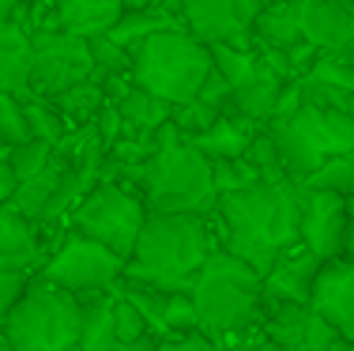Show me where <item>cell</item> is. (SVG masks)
Instances as JSON below:
<instances>
[{
    "label": "cell",
    "mask_w": 354,
    "mask_h": 351,
    "mask_svg": "<svg viewBox=\"0 0 354 351\" xmlns=\"http://www.w3.org/2000/svg\"><path fill=\"white\" fill-rule=\"evenodd\" d=\"M301 200L306 186L298 181H257L241 193L215 200V219L223 223V249L245 261L252 272L268 276L283 253H290L298 242Z\"/></svg>",
    "instance_id": "obj_1"
},
{
    "label": "cell",
    "mask_w": 354,
    "mask_h": 351,
    "mask_svg": "<svg viewBox=\"0 0 354 351\" xmlns=\"http://www.w3.org/2000/svg\"><path fill=\"white\" fill-rule=\"evenodd\" d=\"M215 238L207 227V215L189 212H147L136 249L124 261L121 280H136L143 287L189 295L196 272L215 253Z\"/></svg>",
    "instance_id": "obj_2"
},
{
    "label": "cell",
    "mask_w": 354,
    "mask_h": 351,
    "mask_svg": "<svg viewBox=\"0 0 354 351\" xmlns=\"http://www.w3.org/2000/svg\"><path fill=\"white\" fill-rule=\"evenodd\" d=\"M117 170H121V186H136L147 212H215L212 159L200 155L174 125L158 129V152L143 166H117Z\"/></svg>",
    "instance_id": "obj_3"
},
{
    "label": "cell",
    "mask_w": 354,
    "mask_h": 351,
    "mask_svg": "<svg viewBox=\"0 0 354 351\" xmlns=\"http://www.w3.org/2000/svg\"><path fill=\"white\" fill-rule=\"evenodd\" d=\"M192 306H196V329L212 336L218 348L223 340L260 329L264 317V276L252 272L226 249H215L196 272L192 283Z\"/></svg>",
    "instance_id": "obj_4"
},
{
    "label": "cell",
    "mask_w": 354,
    "mask_h": 351,
    "mask_svg": "<svg viewBox=\"0 0 354 351\" xmlns=\"http://www.w3.org/2000/svg\"><path fill=\"white\" fill-rule=\"evenodd\" d=\"M207 76H212V53L185 27L151 35L132 49V83L166 98L170 106L192 102Z\"/></svg>",
    "instance_id": "obj_5"
},
{
    "label": "cell",
    "mask_w": 354,
    "mask_h": 351,
    "mask_svg": "<svg viewBox=\"0 0 354 351\" xmlns=\"http://www.w3.org/2000/svg\"><path fill=\"white\" fill-rule=\"evenodd\" d=\"M80 298L35 276L15 310L8 314L0 340L12 351H68L80 344Z\"/></svg>",
    "instance_id": "obj_6"
},
{
    "label": "cell",
    "mask_w": 354,
    "mask_h": 351,
    "mask_svg": "<svg viewBox=\"0 0 354 351\" xmlns=\"http://www.w3.org/2000/svg\"><path fill=\"white\" fill-rule=\"evenodd\" d=\"M147 219V204L136 189L121 186V181H98L87 197L80 200V208L68 215L72 234L98 242V246L113 249L121 261H129L136 238Z\"/></svg>",
    "instance_id": "obj_7"
},
{
    "label": "cell",
    "mask_w": 354,
    "mask_h": 351,
    "mask_svg": "<svg viewBox=\"0 0 354 351\" xmlns=\"http://www.w3.org/2000/svg\"><path fill=\"white\" fill-rule=\"evenodd\" d=\"M87 80H95V61H91L87 38L57 27L30 30V95L57 98L61 91Z\"/></svg>",
    "instance_id": "obj_8"
},
{
    "label": "cell",
    "mask_w": 354,
    "mask_h": 351,
    "mask_svg": "<svg viewBox=\"0 0 354 351\" xmlns=\"http://www.w3.org/2000/svg\"><path fill=\"white\" fill-rule=\"evenodd\" d=\"M124 276V261L113 249L98 246V242L83 238V234H68L64 246L41 264V280L57 283L61 291H68L75 298L91 295H109Z\"/></svg>",
    "instance_id": "obj_9"
},
{
    "label": "cell",
    "mask_w": 354,
    "mask_h": 351,
    "mask_svg": "<svg viewBox=\"0 0 354 351\" xmlns=\"http://www.w3.org/2000/svg\"><path fill=\"white\" fill-rule=\"evenodd\" d=\"M268 0H181V27L204 46L245 42Z\"/></svg>",
    "instance_id": "obj_10"
},
{
    "label": "cell",
    "mask_w": 354,
    "mask_h": 351,
    "mask_svg": "<svg viewBox=\"0 0 354 351\" xmlns=\"http://www.w3.org/2000/svg\"><path fill=\"white\" fill-rule=\"evenodd\" d=\"M347 219H351V200L328 189H306L301 200V223L298 242L320 261H339L343 242H347Z\"/></svg>",
    "instance_id": "obj_11"
},
{
    "label": "cell",
    "mask_w": 354,
    "mask_h": 351,
    "mask_svg": "<svg viewBox=\"0 0 354 351\" xmlns=\"http://www.w3.org/2000/svg\"><path fill=\"white\" fill-rule=\"evenodd\" d=\"M260 332L286 351H332L339 340V332L309 303H264Z\"/></svg>",
    "instance_id": "obj_12"
},
{
    "label": "cell",
    "mask_w": 354,
    "mask_h": 351,
    "mask_svg": "<svg viewBox=\"0 0 354 351\" xmlns=\"http://www.w3.org/2000/svg\"><path fill=\"white\" fill-rule=\"evenodd\" d=\"M301 42L324 57H351L354 61V4L301 0Z\"/></svg>",
    "instance_id": "obj_13"
},
{
    "label": "cell",
    "mask_w": 354,
    "mask_h": 351,
    "mask_svg": "<svg viewBox=\"0 0 354 351\" xmlns=\"http://www.w3.org/2000/svg\"><path fill=\"white\" fill-rule=\"evenodd\" d=\"M113 295L129 298V303L143 314L147 329L155 332L158 340L174 336V332H192L196 329V306H192V295L155 291V287H143V283H136V280H121L113 287Z\"/></svg>",
    "instance_id": "obj_14"
},
{
    "label": "cell",
    "mask_w": 354,
    "mask_h": 351,
    "mask_svg": "<svg viewBox=\"0 0 354 351\" xmlns=\"http://www.w3.org/2000/svg\"><path fill=\"white\" fill-rule=\"evenodd\" d=\"M309 306L339 332V340H351L354 344V261L351 257L320 264Z\"/></svg>",
    "instance_id": "obj_15"
},
{
    "label": "cell",
    "mask_w": 354,
    "mask_h": 351,
    "mask_svg": "<svg viewBox=\"0 0 354 351\" xmlns=\"http://www.w3.org/2000/svg\"><path fill=\"white\" fill-rule=\"evenodd\" d=\"M320 257H313L306 246H294L272 264L264 276V303H309L313 283L320 276Z\"/></svg>",
    "instance_id": "obj_16"
},
{
    "label": "cell",
    "mask_w": 354,
    "mask_h": 351,
    "mask_svg": "<svg viewBox=\"0 0 354 351\" xmlns=\"http://www.w3.org/2000/svg\"><path fill=\"white\" fill-rule=\"evenodd\" d=\"M290 121L298 125L309 140H313V147L324 159L354 152V117L347 110H328V106L306 102L298 114L290 117Z\"/></svg>",
    "instance_id": "obj_17"
},
{
    "label": "cell",
    "mask_w": 354,
    "mask_h": 351,
    "mask_svg": "<svg viewBox=\"0 0 354 351\" xmlns=\"http://www.w3.org/2000/svg\"><path fill=\"white\" fill-rule=\"evenodd\" d=\"M268 132H272V144H275V155H279V166H283V178L286 181L306 186L320 166L328 163V159L313 147V140H309L306 132L290 121V117L272 121V125H268Z\"/></svg>",
    "instance_id": "obj_18"
},
{
    "label": "cell",
    "mask_w": 354,
    "mask_h": 351,
    "mask_svg": "<svg viewBox=\"0 0 354 351\" xmlns=\"http://www.w3.org/2000/svg\"><path fill=\"white\" fill-rule=\"evenodd\" d=\"M121 15L124 8L117 0H53V27L80 38L109 35Z\"/></svg>",
    "instance_id": "obj_19"
},
{
    "label": "cell",
    "mask_w": 354,
    "mask_h": 351,
    "mask_svg": "<svg viewBox=\"0 0 354 351\" xmlns=\"http://www.w3.org/2000/svg\"><path fill=\"white\" fill-rule=\"evenodd\" d=\"M0 95H30V30L15 19L0 23Z\"/></svg>",
    "instance_id": "obj_20"
},
{
    "label": "cell",
    "mask_w": 354,
    "mask_h": 351,
    "mask_svg": "<svg viewBox=\"0 0 354 351\" xmlns=\"http://www.w3.org/2000/svg\"><path fill=\"white\" fill-rule=\"evenodd\" d=\"M283 83L275 72H268L264 64H260V72L252 76L249 83H241V87H234V98H230V114L241 117V121L257 125V129H264V125L275 121V106H279V91Z\"/></svg>",
    "instance_id": "obj_21"
},
{
    "label": "cell",
    "mask_w": 354,
    "mask_h": 351,
    "mask_svg": "<svg viewBox=\"0 0 354 351\" xmlns=\"http://www.w3.org/2000/svg\"><path fill=\"white\" fill-rule=\"evenodd\" d=\"M257 46L294 49L301 42V0H268L252 23Z\"/></svg>",
    "instance_id": "obj_22"
},
{
    "label": "cell",
    "mask_w": 354,
    "mask_h": 351,
    "mask_svg": "<svg viewBox=\"0 0 354 351\" xmlns=\"http://www.w3.org/2000/svg\"><path fill=\"white\" fill-rule=\"evenodd\" d=\"M252 136H257V125L241 121V117H234V114H223L212 129L200 132V136H192L189 144L196 147L204 159L223 163V159H245Z\"/></svg>",
    "instance_id": "obj_23"
},
{
    "label": "cell",
    "mask_w": 354,
    "mask_h": 351,
    "mask_svg": "<svg viewBox=\"0 0 354 351\" xmlns=\"http://www.w3.org/2000/svg\"><path fill=\"white\" fill-rule=\"evenodd\" d=\"M117 110H121V121L129 132H140V136H155L158 129H166L174 117V106L166 102V98L151 95V91H143L132 83L129 91H124L121 98H117Z\"/></svg>",
    "instance_id": "obj_24"
},
{
    "label": "cell",
    "mask_w": 354,
    "mask_h": 351,
    "mask_svg": "<svg viewBox=\"0 0 354 351\" xmlns=\"http://www.w3.org/2000/svg\"><path fill=\"white\" fill-rule=\"evenodd\" d=\"M80 351H117V329H113V291L109 295L80 298Z\"/></svg>",
    "instance_id": "obj_25"
},
{
    "label": "cell",
    "mask_w": 354,
    "mask_h": 351,
    "mask_svg": "<svg viewBox=\"0 0 354 351\" xmlns=\"http://www.w3.org/2000/svg\"><path fill=\"white\" fill-rule=\"evenodd\" d=\"M181 27V19L170 12H158V8H140V12H124L121 19L113 23V30H109V38L117 42V46L124 49V53H132V49L140 46V42H147L151 35H162V30H177Z\"/></svg>",
    "instance_id": "obj_26"
},
{
    "label": "cell",
    "mask_w": 354,
    "mask_h": 351,
    "mask_svg": "<svg viewBox=\"0 0 354 351\" xmlns=\"http://www.w3.org/2000/svg\"><path fill=\"white\" fill-rule=\"evenodd\" d=\"M0 257L12 261H27L35 264L41 257V242H38V227L30 219H23L12 204L0 208Z\"/></svg>",
    "instance_id": "obj_27"
},
{
    "label": "cell",
    "mask_w": 354,
    "mask_h": 351,
    "mask_svg": "<svg viewBox=\"0 0 354 351\" xmlns=\"http://www.w3.org/2000/svg\"><path fill=\"white\" fill-rule=\"evenodd\" d=\"M61 155H57V163L49 166L46 174H38V178H27V181H15L12 189V200L8 204L15 208V212L23 215V219H30L38 227L41 219H46V208L49 200H53V189H57V178H61Z\"/></svg>",
    "instance_id": "obj_28"
},
{
    "label": "cell",
    "mask_w": 354,
    "mask_h": 351,
    "mask_svg": "<svg viewBox=\"0 0 354 351\" xmlns=\"http://www.w3.org/2000/svg\"><path fill=\"white\" fill-rule=\"evenodd\" d=\"M49 102L57 106V114L64 117V121H72L75 129L80 125H95V117H98V110L109 102L106 98V87H102V80H87V83H75V87H68V91H61L57 98H49Z\"/></svg>",
    "instance_id": "obj_29"
},
{
    "label": "cell",
    "mask_w": 354,
    "mask_h": 351,
    "mask_svg": "<svg viewBox=\"0 0 354 351\" xmlns=\"http://www.w3.org/2000/svg\"><path fill=\"white\" fill-rule=\"evenodd\" d=\"M207 53H212V72L223 76L230 87H241L260 72L257 49H245L238 42H215V46H207Z\"/></svg>",
    "instance_id": "obj_30"
},
{
    "label": "cell",
    "mask_w": 354,
    "mask_h": 351,
    "mask_svg": "<svg viewBox=\"0 0 354 351\" xmlns=\"http://www.w3.org/2000/svg\"><path fill=\"white\" fill-rule=\"evenodd\" d=\"M23 117H27V129H30V140H41L49 147H61L64 136H68V121L57 114V106L49 98H38V95H23Z\"/></svg>",
    "instance_id": "obj_31"
},
{
    "label": "cell",
    "mask_w": 354,
    "mask_h": 351,
    "mask_svg": "<svg viewBox=\"0 0 354 351\" xmlns=\"http://www.w3.org/2000/svg\"><path fill=\"white\" fill-rule=\"evenodd\" d=\"M53 163H57V147L41 144V140H23V144H15L4 152V166H8V174H12V181L38 178V174H46Z\"/></svg>",
    "instance_id": "obj_32"
},
{
    "label": "cell",
    "mask_w": 354,
    "mask_h": 351,
    "mask_svg": "<svg viewBox=\"0 0 354 351\" xmlns=\"http://www.w3.org/2000/svg\"><path fill=\"white\" fill-rule=\"evenodd\" d=\"M30 280H35V264L0 257V329H4L8 314L15 310V303L23 298V291L30 287Z\"/></svg>",
    "instance_id": "obj_33"
},
{
    "label": "cell",
    "mask_w": 354,
    "mask_h": 351,
    "mask_svg": "<svg viewBox=\"0 0 354 351\" xmlns=\"http://www.w3.org/2000/svg\"><path fill=\"white\" fill-rule=\"evenodd\" d=\"M306 189H328V193H339L354 204V152L328 159L313 178L306 181Z\"/></svg>",
    "instance_id": "obj_34"
},
{
    "label": "cell",
    "mask_w": 354,
    "mask_h": 351,
    "mask_svg": "<svg viewBox=\"0 0 354 351\" xmlns=\"http://www.w3.org/2000/svg\"><path fill=\"white\" fill-rule=\"evenodd\" d=\"M87 46H91V61H95V76L98 80H109V76H124L129 72L132 76V53H124L121 46H117L109 35H95V38H87Z\"/></svg>",
    "instance_id": "obj_35"
},
{
    "label": "cell",
    "mask_w": 354,
    "mask_h": 351,
    "mask_svg": "<svg viewBox=\"0 0 354 351\" xmlns=\"http://www.w3.org/2000/svg\"><path fill=\"white\" fill-rule=\"evenodd\" d=\"M260 174L252 170L245 159H223V163H212V186H215V200L241 193V189L257 186Z\"/></svg>",
    "instance_id": "obj_36"
},
{
    "label": "cell",
    "mask_w": 354,
    "mask_h": 351,
    "mask_svg": "<svg viewBox=\"0 0 354 351\" xmlns=\"http://www.w3.org/2000/svg\"><path fill=\"white\" fill-rule=\"evenodd\" d=\"M306 80H317L324 87L339 91V95H354V61L351 57H324L320 53Z\"/></svg>",
    "instance_id": "obj_37"
},
{
    "label": "cell",
    "mask_w": 354,
    "mask_h": 351,
    "mask_svg": "<svg viewBox=\"0 0 354 351\" xmlns=\"http://www.w3.org/2000/svg\"><path fill=\"white\" fill-rule=\"evenodd\" d=\"M245 163L260 174V181H279L283 178V166H279V155H275V144H272L268 125H264V129H257V136H252V144L245 152Z\"/></svg>",
    "instance_id": "obj_38"
},
{
    "label": "cell",
    "mask_w": 354,
    "mask_h": 351,
    "mask_svg": "<svg viewBox=\"0 0 354 351\" xmlns=\"http://www.w3.org/2000/svg\"><path fill=\"white\" fill-rule=\"evenodd\" d=\"M218 110H212V106H204L200 98H192V102H185V106H174V117H170V125L177 132H181L185 140H192V136H200V132H207L212 125L218 121Z\"/></svg>",
    "instance_id": "obj_39"
},
{
    "label": "cell",
    "mask_w": 354,
    "mask_h": 351,
    "mask_svg": "<svg viewBox=\"0 0 354 351\" xmlns=\"http://www.w3.org/2000/svg\"><path fill=\"white\" fill-rule=\"evenodd\" d=\"M113 329H117V348L132 344V340H143V336H155L147 329V321H143V314L124 295H113Z\"/></svg>",
    "instance_id": "obj_40"
},
{
    "label": "cell",
    "mask_w": 354,
    "mask_h": 351,
    "mask_svg": "<svg viewBox=\"0 0 354 351\" xmlns=\"http://www.w3.org/2000/svg\"><path fill=\"white\" fill-rule=\"evenodd\" d=\"M30 140L27 117H23V102L15 95H0V147H15Z\"/></svg>",
    "instance_id": "obj_41"
},
{
    "label": "cell",
    "mask_w": 354,
    "mask_h": 351,
    "mask_svg": "<svg viewBox=\"0 0 354 351\" xmlns=\"http://www.w3.org/2000/svg\"><path fill=\"white\" fill-rule=\"evenodd\" d=\"M158 351H223L212 336H204L200 329L192 332H174V336H162L158 340Z\"/></svg>",
    "instance_id": "obj_42"
},
{
    "label": "cell",
    "mask_w": 354,
    "mask_h": 351,
    "mask_svg": "<svg viewBox=\"0 0 354 351\" xmlns=\"http://www.w3.org/2000/svg\"><path fill=\"white\" fill-rule=\"evenodd\" d=\"M95 129H98V140L109 147V144H117L121 140V132H124V121H121V110H117L113 102H106L102 110H98L95 117Z\"/></svg>",
    "instance_id": "obj_43"
},
{
    "label": "cell",
    "mask_w": 354,
    "mask_h": 351,
    "mask_svg": "<svg viewBox=\"0 0 354 351\" xmlns=\"http://www.w3.org/2000/svg\"><path fill=\"white\" fill-rule=\"evenodd\" d=\"M12 189H15V181H12V174H8V166H0V208L12 200Z\"/></svg>",
    "instance_id": "obj_44"
},
{
    "label": "cell",
    "mask_w": 354,
    "mask_h": 351,
    "mask_svg": "<svg viewBox=\"0 0 354 351\" xmlns=\"http://www.w3.org/2000/svg\"><path fill=\"white\" fill-rule=\"evenodd\" d=\"M117 351H158V336H143V340H132V344H121Z\"/></svg>",
    "instance_id": "obj_45"
},
{
    "label": "cell",
    "mask_w": 354,
    "mask_h": 351,
    "mask_svg": "<svg viewBox=\"0 0 354 351\" xmlns=\"http://www.w3.org/2000/svg\"><path fill=\"white\" fill-rule=\"evenodd\" d=\"M238 351H286V348H279V344H272V340L260 336V340H252V344H241Z\"/></svg>",
    "instance_id": "obj_46"
},
{
    "label": "cell",
    "mask_w": 354,
    "mask_h": 351,
    "mask_svg": "<svg viewBox=\"0 0 354 351\" xmlns=\"http://www.w3.org/2000/svg\"><path fill=\"white\" fill-rule=\"evenodd\" d=\"M343 257L354 261V204H351V219H347V242H343Z\"/></svg>",
    "instance_id": "obj_47"
},
{
    "label": "cell",
    "mask_w": 354,
    "mask_h": 351,
    "mask_svg": "<svg viewBox=\"0 0 354 351\" xmlns=\"http://www.w3.org/2000/svg\"><path fill=\"white\" fill-rule=\"evenodd\" d=\"M23 4V0H0V23H4V19H12V15H15V8H19Z\"/></svg>",
    "instance_id": "obj_48"
},
{
    "label": "cell",
    "mask_w": 354,
    "mask_h": 351,
    "mask_svg": "<svg viewBox=\"0 0 354 351\" xmlns=\"http://www.w3.org/2000/svg\"><path fill=\"white\" fill-rule=\"evenodd\" d=\"M117 4H121L124 12H140V8H151L155 0H117Z\"/></svg>",
    "instance_id": "obj_49"
},
{
    "label": "cell",
    "mask_w": 354,
    "mask_h": 351,
    "mask_svg": "<svg viewBox=\"0 0 354 351\" xmlns=\"http://www.w3.org/2000/svg\"><path fill=\"white\" fill-rule=\"evenodd\" d=\"M332 351H354V344H351V340H335Z\"/></svg>",
    "instance_id": "obj_50"
},
{
    "label": "cell",
    "mask_w": 354,
    "mask_h": 351,
    "mask_svg": "<svg viewBox=\"0 0 354 351\" xmlns=\"http://www.w3.org/2000/svg\"><path fill=\"white\" fill-rule=\"evenodd\" d=\"M347 114L354 117V95H351V102H347Z\"/></svg>",
    "instance_id": "obj_51"
},
{
    "label": "cell",
    "mask_w": 354,
    "mask_h": 351,
    "mask_svg": "<svg viewBox=\"0 0 354 351\" xmlns=\"http://www.w3.org/2000/svg\"><path fill=\"white\" fill-rule=\"evenodd\" d=\"M0 351H12V348H8V344H4V340H0Z\"/></svg>",
    "instance_id": "obj_52"
},
{
    "label": "cell",
    "mask_w": 354,
    "mask_h": 351,
    "mask_svg": "<svg viewBox=\"0 0 354 351\" xmlns=\"http://www.w3.org/2000/svg\"><path fill=\"white\" fill-rule=\"evenodd\" d=\"M68 351H80V348H68Z\"/></svg>",
    "instance_id": "obj_53"
}]
</instances>
